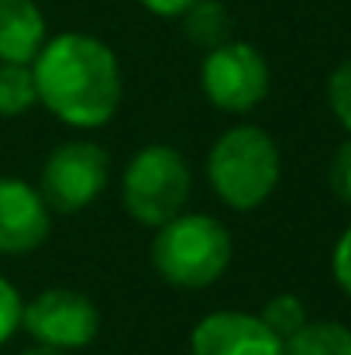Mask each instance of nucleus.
<instances>
[{
  "instance_id": "1",
  "label": "nucleus",
  "mask_w": 351,
  "mask_h": 355,
  "mask_svg": "<svg viewBox=\"0 0 351 355\" xmlns=\"http://www.w3.org/2000/svg\"><path fill=\"white\" fill-rule=\"evenodd\" d=\"M38 107L76 131L111 124L124 101V73L117 52L97 35H48L31 62Z\"/></svg>"
},
{
  "instance_id": "2",
  "label": "nucleus",
  "mask_w": 351,
  "mask_h": 355,
  "mask_svg": "<svg viewBox=\"0 0 351 355\" xmlns=\"http://www.w3.org/2000/svg\"><path fill=\"white\" fill-rule=\"evenodd\" d=\"M234 241L224 221L200 211H183L159 225L148 241V262L159 279L176 290H207L231 269Z\"/></svg>"
},
{
  "instance_id": "3",
  "label": "nucleus",
  "mask_w": 351,
  "mask_h": 355,
  "mask_svg": "<svg viewBox=\"0 0 351 355\" xmlns=\"http://www.w3.org/2000/svg\"><path fill=\"white\" fill-rule=\"evenodd\" d=\"M210 193L237 214L258 211L282 180V155L276 138L258 124L228 128L204 159Z\"/></svg>"
},
{
  "instance_id": "4",
  "label": "nucleus",
  "mask_w": 351,
  "mask_h": 355,
  "mask_svg": "<svg viewBox=\"0 0 351 355\" xmlns=\"http://www.w3.org/2000/svg\"><path fill=\"white\" fill-rule=\"evenodd\" d=\"M193 197L190 159L165 141L141 145L120 173V207L141 228H159L183 214Z\"/></svg>"
},
{
  "instance_id": "5",
  "label": "nucleus",
  "mask_w": 351,
  "mask_h": 355,
  "mask_svg": "<svg viewBox=\"0 0 351 355\" xmlns=\"http://www.w3.org/2000/svg\"><path fill=\"white\" fill-rule=\"evenodd\" d=\"M111 180V152L93 138L55 145L38 173V190L55 214H80L100 200Z\"/></svg>"
},
{
  "instance_id": "6",
  "label": "nucleus",
  "mask_w": 351,
  "mask_h": 355,
  "mask_svg": "<svg viewBox=\"0 0 351 355\" xmlns=\"http://www.w3.org/2000/svg\"><path fill=\"white\" fill-rule=\"evenodd\" d=\"M200 90L221 114H251L272 90V69L251 42L228 38L204 52Z\"/></svg>"
},
{
  "instance_id": "7",
  "label": "nucleus",
  "mask_w": 351,
  "mask_h": 355,
  "mask_svg": "<svg viewBox=\"0 0 351 355\" xmlns=\"http://www.w3.org/2000/svg\"><path fill=\"white\" fill-rule=\"evenodd\" d=\"M21 331L35 345L80 352L100 335V307L76 286H45L21 311Z\"/></svg>"
},
{
  "instance_id": "8",
  "label": "nucleus",
  "mask_w": 351,
  "mask_h": 355,
  "mask_svg": "<svg viewBox=\"0 0 351 355\" xmlns=\"http://www.w3.org/2000/svg\"><path fill=\"white\" fill-rule=\"evenodd\" d=\"M52 235V207L38 183L0 176V255L17 259L38 252Z\"/></svg>"
},
{
  "instance_id": "9",
  "label": "nucleus",
  "mask_w": 351,
  "mask_h": 355,
  "mask_svg": "<svg viewBox=\"0 0 351 355\" xmlns=\"http://www.w3.org/2000/svg\"><path fill=\"white\" fill-rule=\"evenodd\" d=\"M190 355H282V338L248 311H210L190 331Z\"/></svg>"
},
{
  "instance_id": "10",
  "label": "nucleus",
  "mask_w": 351,
  "mask_h": 355,
  "mask_svg": "<svg viewBox=\"0 0 351 355\" xmlns=\"http://www.w3.org/2000/svg\"><path fill=\"white\" fill-rule=\"evenodd\" d=\"M48 38V21L35 0H0V62L31 66Z\"/></svg>"
},
{
  "instance_id": "11",
  "label": "nucleus",
  "mask_w": 351,
  "mask_h": 355,
  "mask_svg": "<svg viewBox=\"0 0 351 355\" xmlns=\"http://www.w3.org/2000/svg\"><path fill=\"white\" fill-rule=\"evenodd\" d=\"M282 355H351V328L331 318H307L282 342Z\"/></svg>"
},
{
  "instance_id": "12",
  "label": "nucleus",
  "mask_w": 351,
  "mask_h": 355,
  "mask_svg": "<svg viewBox=\"0 0 351 355\" xmlns=\"http://www.w3.org/2000/svg\"><path fill=\"white\" fill-rule=\"evenodd\" d=\"M179 24H183V35L197 45V49H217L221 42H228L231 38V10L221 3V0H197L183 17H179Z\"/></svg>"
},
{
  "instance_id": "13",
  "label": "nucleus",
  "mask_w": 351,
  "mask_h": 355,
  "mask_svg": "<svg viewBox=\"0 0 351 355\" xmlns=\"http://www.w3.org/2000/svg\"><path fill=\"white\" fill-rule=\"evenodd\" d=\"M35 107H38V90L31 66L0 62V118H24Z\"/></svg>"
},
{
  "instance_id": "14",
  "label": "nucleus",
  "mask_w": 351,
  "mask_h": 355,
  "mask_svg": "<svg viewBox=\"0 0 351 355\" xmlns=\"http://www.w3.org/2000/svg\"><path fill=\"white\" fill-rule=\"evenodd\" d=\"M258 318L286 342V338L307 321V307H303V300H300L296 293H276V297H269V300L262 304Z\"/></svg>"
},
{
  "instance_id": "15",
  "label": "nucleus",
  "mask_w": 351,
  "mask_h": 355,
  "mask_svg": "<svg viewBox=\"0 0 351 355\" xmlns=\"http://www.w3.org/2000/svg\"><path fill=\"white\" fill-rule=\"evenodd\" d=\"M327 104L338 124L351 135V55L345 62H338L327 76Z\"/></svg>"
},
{
  "instance_id": "16",
  "label": "nucleus",
  "mask_w": 351,
  "mask_h": 355,
  "mask_svg": "<svg viewBox=\"0 0 351 355\" xmlns=\"http://www.w3.org/2000/svg\"><path fill=\"white\" fill-rule=\"evenodd\" d=\"M21 311H24L21 290L0 272V349L21 331Z\"/></svg>"
},
{
  "instance_id": "17",
  "label": "nucleus",
  "mask_w": 351,
  "mask_h": 355,
  "mask_svg": "<svg viewBox=\"0 0 351 355\" xmlns=\"http://www.w3.org/2000/svg\"><path fill=\"white\" fill-rule=\"evenodd\" d=\"M327 187H331V193H334L341 204L351 207V135H348V141H341V145L334 148V155H331Z\"/></svg>"
},
{
  "instance_id": "18",
  "label": "nucleus",
  "mask_w": 351,
  "mask_h": 355,
  "mask_svg": "<svg viewBox=\"0 0 351 355\" xmlns=\"http://www.w3.org/2000/svg\"><path fill=\"white\" fill-rule=\"evenodd\" d=\"M331 272H334V283L341 286V293L351 300V225L338 235V241H334V252H331Z\"/></svg>"
},
{
  "instance_id": "19",
  "label": "nucleus",
  "mask_w": 351,
  "mask_h": 355,
  "mask_svg": "<svg viewBox=\"0 0 351 355\" xmlns=\"http://www.w3.org/2000/svg\"><path fill=\"white\" fill-rule=\"evenodd\" d=\"M148 14H155V17H165V21H179L197 0H138Z\"/></svg>"
},
{
  "instance_id": "20",
  "label": "nucleus",
  "mask_w": 351,
  "mask_h": 355,
  "mask_svg": "<svg viewBox=\"0 0 351 355\" xmlns=\"http://www.w3.org/2000/svg\"><path fill=\"white\" fill-rule=\"evenodd\" d=\"M17 355H73V352H62V349H48V345H28L24 352Z\"/></svg>"
}]
</instances>
